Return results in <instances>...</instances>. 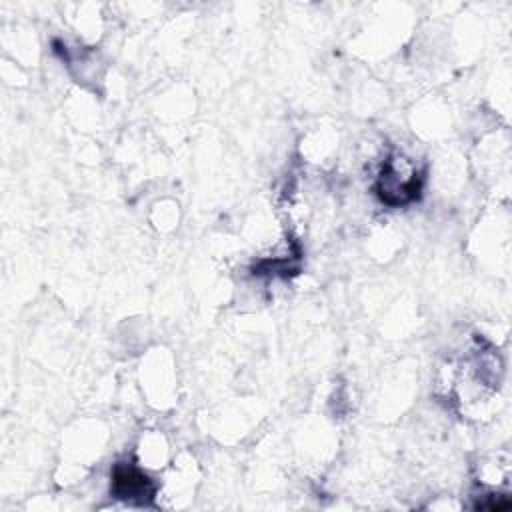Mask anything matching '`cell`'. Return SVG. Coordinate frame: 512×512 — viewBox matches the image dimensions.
Wrapping results in <instances>:
<instances>
[{
  "instance_id": "obj_1",
  "label": "cell",
  "mask_w": 512,
  "mask_h": 512,
  "mask_svg": "<svg viewBox=\"0 0 512 512\" xmlns=\"http://www.w3.org/2000/svg\"><path fill=\"white\" fill-rule=\"evenodd\" d=\"M376 190L382 202L400 206L412 202L420 194V176L406 158L390 156L380 174Z\"/></svg>"
},
{
  "instance_id": "obj_2",
  "label": "cell",
  "mask_w": 512,
  "mask_h": 512,
  "mask_svg": "<svg viewBox=\"0 0 512 512\" xmlns=\"http://www.w3.org/2000/svg\"><path fill=\"white\" fill-rule=\"evenodd\" d=\"M112 490L118 498L130 502H148L154 496L152 480L134 466L118 464L112 474Z\"/></svg>"
}]
</instances>
